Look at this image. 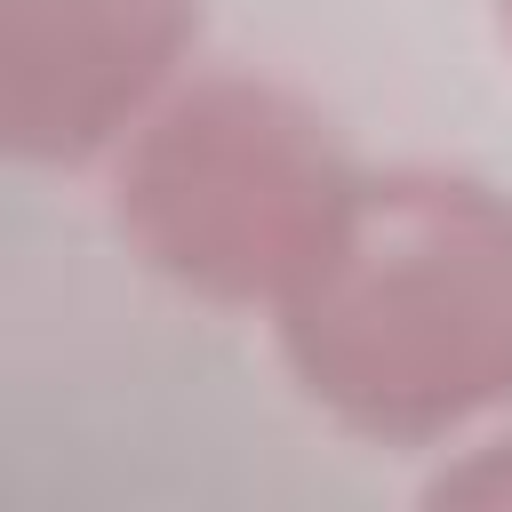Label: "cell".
Masks as SVG:
<instances>
[{
  "mask_svg": "<svg viewBox=\"0 0 512 512\" xmlns=\"http://www.w3.org/2000/svg\"><path fill=\"white\" fill-rule=\"evenodd\" d=\"M288 384L368 448H448L512 408V192L464 168H352L264 312Z\"/></svg>",
  "mask_w": 512,
  "mask_h": 512,
  "instance_id": "cell-1",
  "label": "cell"
},
{
  "mask_svg": "<svg viewBox=\"0 0 512 512\" xmlns=\"http://www.w3.org/2000/svg\"><path fill=\"white\" fill-rule=\"evenodd\" d=\"M104 160L128 256L216 312H272L360 168L320 104L264 72H184Z\"/></svg>",
  "mask_w": 512,
  "mask_h": 512,
  "instance_id": "cell-2",
  "label": "cell"
},
{
  "mask_svg": "<svg viewBox=\"0 0 512 512\" xmlns=\"http://www.w3.org/2000/svg\"><path fill=\"white\" fill-rule=\"evenodd\" d=\"M200 48V0H0V168L104 160Z\"/></svg>",
  "mask_w": 512,
  "mask_h": 512,
  "instance_id": "cell-3",
  "label": "cell"
},
{
  "mask_svg": "<svg viewBox=\"0 0 512 512\" xmlns=\"http://www.w3.org/2000/svg\"><path fill=\"white\" fill-rule=\"evenodd\" d=\"M440 472L424 480V504H472V512H512V424L448 440Z\"/></svg>",
  "mask_w": 512,
  "mask_h": 512,
  "instance_id": "cell-4",
  "label": "cell"
},
{
  "mask_svg": "<svg viewBox=\"0 0 512 512\" xmlns=\"http://www.w3.org/2000/svg\"><path fill=\"white\" fill-rule=\"evenodd\" d=\"M496 8V32H504V48H512V0H488Z\"/></svg>",
  "mask_w": 512,
  "mask_h": 512,
  "instance_id": "cell-5",
  "label": "cell"
}]
</instances>
